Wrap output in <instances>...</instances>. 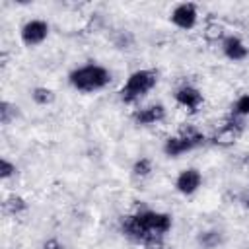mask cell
Returning a JSON list of instances; mask_svg holds the SVG:
<instances>
[{"label":"cell","instance_id":"cell-5","mask_svg":"<svg viewBox=\"0 0 249 249\" xmlns=\"http://www.w3.org/2000/svg\"><path fill=\"white\" fill-rule=\"evenodd\" d=\"M241 132H243V121H241V117L230 115L228 119H224V123L212 134L210 142L214 146H220V148H230V146H233L237 142V138L241 136Z\"/></svg>","mask_w":249,"mask_h":249},{"label":"cell","instance_id":"cell-18","mask_svg":"<svg viewBox=\"0 0 249 249\" xmlns=\"http://www.w3.org/2000/svg\"><path fill=\"white\" fill-rule=\"evenodd\" d=\"M14 173H16V165H14L10 160L2 158V160H0V177H2V179H8V177H12Z\"/></svg>","mask_w":249,"mask_h":249},{"label":"cell","instance_id":"cell-10","mask_svg":"<svg viewBox=\"0 0 249 249\" xmlns=\"http://www.w3.org/2000/svg\"><path fill=\"white\" fill-rule=\"evenodd\" d=\"M132 119H134V123H136V124H142V126L161 123V121L165 119V107H163L161 103H156V105H150V107L138 109V111H134Z\"/></svg>","mask_w":249,"mask_h":249},{"label":"cell","instance_id":"cell-4","mask_svg":"<svg viewBox=\"0 0 249 249\" xmlns=\"http://www.w3.org/2000/svg\"><path fill=\"white\" fill-rule=\"evenodd\" d=\"M204 142H206L204 134L198 132L195 126L187 124V126H181V128H179V134H177V136H171V138L165 140L163 152H165V156H169V158H177V156H181V154H185V152H191V150L202 146Z\"/></svg>","mask_w":249,"mask_h":249},{"label":"cell","instance_id":"cell-2","mask_svg":"<svg viewBox=\"0 0 249 249\" xmlns=\"http://www.w3.org/2000/svg\"><path fill=\"white\" fill-rule=\"evenodd\" d=\"M68 82L74 89L91 93V91L103 89L111 82V72L99 64H86V66L72 70L68 76Z\"/></svg>","mask_w":249,"mask_h":249},{"label":"cell","instance_id":"cell-13","mask_svg":"<svg viewBox=\"0 0 249 249\" xmlns=\"http://www.w3.org/2000/svg\"><path fill=\"white\" fill-rule=\"evenodd\" d=\"M31 97L37 105H51L54 101V91L51 88H45V86H39L31 91Z\"/></svg>","mask_w":249,"mask_h":249},{"label":"cell","instance_id":"cell-12","mask_svg":"<svg viewBox=\"0 0 249 249\" xmlns=\"http://www.w3.org/2000/svg\"><path fill=\"white\" fill-rule=\"evenodd\" d=\"M25 206H27L25 200H23L21 196H18V195H10V196L2 202V210H4V214H10V216H16V214L23 212Z\"/></svg>","mask_w":249,"mask_h":249},{"label":"cell","instance_id":"cell-20","mask_svg":"<svg viewBox=\"0 0 249 249\" xmlns=\"http://www.w3.org/2000/svg\"><path fill=\"white\" fill-rule=\"evenodd\" d=\"M144 249H169V247L163 243V239H152V241L144 243Z\"/></svg>","mask_w":249,"mask_h":249},{"label":"cell","instance_id":"cell-7","mask_svg":"<svg viewBox=\"0 0 249 249\" xmlns=\"http://www.w3.org/2000/svg\"><path fill=\"white\" fill-rule=\"evenodd\" d=\"M175 101H177L185 111H189V113H196V111L202 107L204 97H202V93H200L198 88L185 84V86H181V88L175 91Z\"/></svg>","mask_w":249,"mask_h":249},{"label":"cell","instance_id":"cell-8","mask_svg":"<svg viewBox=\"0 0 249 249\" xmlns=\"http://www.w3.org/2000/svg\"><path fill=\"white\" fill-rule=\"evenodd\" d=\"M196 19H198V12H196V6L191 2H183V4L175 6L171 12L173 25H177L179 29H185V31L193 29L196 25Z\"/></svg>","mask_w":249,"mask_h":249},{"label":"cell","instance_id":"cell-19","mask_svg":"<svg viewBox=\"0 0 249 249\" xmlns=\"http://www.w3.org/2000/svg\"><path fill=\"white\" fill-rule=\"evenodd\" d=\"M204 37H206V39H222V37H224V27L218 25V23H212V25L206 27Z\"/></svg>","mask_w":249,"mask_h":249},{"label":"cell","instance_id":"cell-1","mask_svg":"<svg viewBox=\"0 0 249 249\" xmlns=\"http://www.w3.org/2000/svg\"><path fill=\"white\" fill-rule=\"evenodd\" d=\"M171 216L165 212L140 210L136 214L124 216L121 222V230L128 239L144 245L152 239H163V235L171 230Z\"/></svg>","mask_w":249,"mask_h":249},{"label":"cell","instance_id":"cell-21","mask_svg":"<svg viewBox=\"0 0 249 249\" xmlns=\"http://www.w3.org/2000/svg\"><path fill=\"white\" fill-rule=\"evenodd\" d=\"M43 249H62V245L56 241V239H49L47 243H45V247Z\"/></svg>","mask_w":249,"mask_h":249},{"label":"cell","instance_id":"cell-15","mask_svg":"<svg viewBox=\"0 0 249 249\" xmlns=\"http://www.w3.org/2000/svg\"><path fill=\"white\" fill-rule=\"evenodd\" d=\"M18 115V107L12 105L10 101H0V123L2 124H8L12 121V117Z\"/></svg>","mask_w":249,"mask_h":249},{"label":"cell","instance_id":"cell-9","mask_svg":"<svg viewBox=\"0 0 249 249\" xmlns=\"http://www.w3.org/2000/svg\"><path fill=\"white\" fill-rule=\"evenodd\" d=\"M202 183V175L198 169L195 167H189V169H183L179 175H177V181H175V189L181 193V195H193L198 191Z\"/></svg>","mask_w":249,"mask_h":249},{"label":"cell","instance_id":"cell-11","mask_svg":"<svg viewBox=\"0 0 249 249\" xmlns=\"http://www.w3.org/2000/svg\"><path fill=\"white\" fill-rule=\"evenodd\" d=\"M222 51H224V54H226L230 60H233V62L245 60V58L249 56V49H247L245 43H243L239 37H235V35L224 37V41H222Z\"/></svg>","mask_w":249,"mask_h":249},{"label":"cell","instance_id":"cell-6","mask_svg":"<svg viewBox=\"0 0 249 249\" xmlns=\"http://www.w3.org/2000/svg\"><path fill=\"white\" fill-rule=\"evenodd\" d=\"M49 35V23L45 19H29L27 23H23L21 31H19V37H21V43L25 47H37L41 45Z\"/></svg>","mask_w":249,"mask_h":249},{"label":"cell","instance_id":"cell-17","mask_svg":"<svg viewBox=\"0 0 249 249\" xmlns=\"http://www.w3.org/2000/svg\"><path fill=\"white\" fill-rule=\"evenodd\" d=\"M220 241H222V235H220V231H204V233L198 237V243H200L202 247H206V249H212V247H216Z\"/></svg>","mask_w":249,"mask_h":249},{"label":"cell","instance_id":"cell-16","mask_svg":"<svg viewBox=\"0 0 249 249\" xmlns=\"http://www.w3.org/2000/svg\"><path fill=\"white\" fill-rule=\"evenodd\" d=\"M132 173L136 177H148L152 173V160L150 158H140L134 165H132Z\"/></svg>","mask_w":249,"mask_h":249},{"label":"cell","instance_id":"cell-3","mask_svg":"<svg viewBox=\"0 0 249 249\" xmlns=\"http://www.w3.org/2000/svg\"><path fill=\"white\" fill-rule=\"evenodd\" d=\"M156 84H158V72L156 70H148V68L136 70L126 78L124 86L119 91V97L124 103H134L140 97H144Z\"/></svg>","mask_w":249,"mask_h":249},{"label":"cell","instance_id":"cell-14","mask_svg":"<svg viewBox=\"0 0 249 249\" xmlns=\"http://www.w3.org/2000/svg\"><path fill=\"white\" fill-rule=\"evenodd\" d=\"M231 115L235 117H249V93L237 97V101L231 105Z\"/></svg>","mask_w":249,"mask_h":249}]
</instances>
